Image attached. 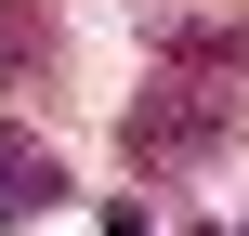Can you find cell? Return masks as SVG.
I'll return each instance as SVG.
<instances>
[{"label":"cell","instance_id":"cell-1","mask_svg":"<svg viewBox=\"0 0 249 236\" xmlns=\"http://www.w3.org/2000/svg\"><path fill=\"white\" fill-rule=\"evenodd\" d=\"M249 131V79H210V66H158L118 118V158L131 184H171V171H210L223 145Z\"/></svg>","mask_w":249,"mask_h":236},{"label":"cell","instance_id":"cell-2","mask_svg":"<svg viewBox=\"0 0 249 236\" xmlns=\"http://www.w3.org/2000/svg\"><path fill=\"white\" fill-rule=\"evenodd\" d=\"M53 197H66V158H53V145H39L13 105H0V223H39Z\"/></svg>","mask_w":249,"mask_h":236},{"label":"cell","instance_id":"cell-3","mask_svg":"<svg viewBox=\"0 0 249 236\" xmlns=\"http://www.w3.org/2000/svg\"><path fill=\"white\" fill-rule=\"evenodd\" d=\"M66 79V26L53 0H0V92H53Z\"/></svg>","mask_w":249,"mask_h":236},{"label":"cell","instance_id":"cell-4","mask_svg":"<svg viewBox=\"0 0 249 236\" xmlns=\"http://www.w3.org/2000/svg\"><path fill=\"white\" fill-rule=\"evenodd\" d=\"M158 66H210V79H249V13H158Z\"/></svg>","mask_w":249,"mask_h":236}]
</instances>
